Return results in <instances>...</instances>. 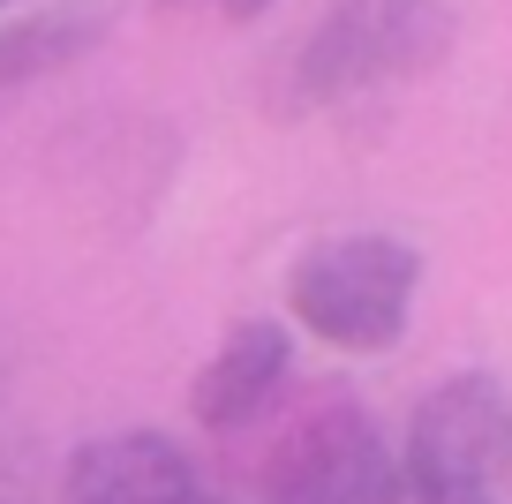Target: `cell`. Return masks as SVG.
Listing matches in <instances>:
<instances>
[{
    "mask_svg": "<svg viewBox=\"0 0 512 504\" xmlns=\"http://www.w3.org/2000/svg\"><path fill=\"white\" fill-rule=\"evenodd\" d=\"M460 46V16L452 0H339L332 16L294 46L287 68V113L309 106H347V98L415 83L452 61Z\"/></svg>",
    "mask_w": 512,
    "mask_h": 504,
    "instance_id": "6da1fadb",
    "label": "cell"
},
{
    "mask_svg": "<svg viewBox=\"0 0 512 504\" xmlns=\"http://www.w3.org/2000/svg\"><path fill=\"white\" fill-rule=\"evenodd\" d=\"M415 294H422V249L400 234H324L287 271V316L339 354L400 347Z\"/></svg>",
    "mask_w": 512,
    "mask_h": 504,
    "instance_id": "7a4b0ae2",
    "label": "cell"
},
{
    "mask_svg": "<svg viewBox=\"0 0 512 504\" xmlns=\"http://www.w3.org/2000/svg\"><path fill=\"white\" fill-rule=\"evenodd\" d=\"M505 474H512V392L490 369H460L437 392H422L400 452V489L497 497Z\"/></svg>",
    "mask_w": 512,
    "mask_h": 504,
    "instance_id": "3957f363",
    "label": "cell"
},
{
    "mask_svg": "<svg viewBox=\"0 0 512 504\" xmlns=\"http://www.w3.org/2000/svg\"><path fill=\"white\" fill-rule=\"evenodd\" d=\"M264 504H400V452L362 399H324L272 452Z\"/></svg>",
    "mask_w": 512,
    "mask_h": 504,
    "instance_id": "277c9868",
    "label": "cell"
},
{
    "mask_svg": "<svg viewBox=\"0 0 512 504\" xmlns=\"http://www.w3.org/2000/svg\"><path fill=\"white\" fill-rule=\"evenodd\" d=\"M196 459L166 429H113L68 452L61 504H196Z\"/></svg>",
    "mask_w": 512,
    "mask_h": 504,
    "instance_id": "5b68a950",
    "label": "cell"
},
{
    "mask_svg": "<svg viewBox=\"0 0 512 504\" xmlns=\"http://www.w3.org/2000/svg\"><path fill=\"white\" fill-rule=\"evenodd\" d=\"M287 369H294V331L279 324V316H241V324L219 339V354L196 369L189 414L204 429H241L279 399Z\"/></svg>",
    "mask_w": 512,
    "mask_h": 504,
    "instance_id": "8992f818",
    "label": "cell"
},
{
    "mask_svg": "<svg viewBox=\"0 0 512 504\" xmlns=\"http://www.w3.org/2000/svg\"><path fill=\"white\" fill-rule=\"evenodd\" d=\"M113 31V0H46L31 16L0 23V91H23V83H46L61 68L91 61Z\"/></svg>",
    "mask_w": 512,
    "mask_h": 504,
    "instance_id": "52a82bcc",
    "label": "cell"
},
{
    "mask_svg": "<svg viewBox=\"0 0 512 504\" xmlns=\"http://www.w3.org/2000/svg\"><path fill=\"white\" fill-rule=\"evenodd\" d=\"M211 8H219L226 23H264V16L279 8V0H211Z\"/></svg>",
    "mask_w": 512,
    "mask_h": 504,
    "instance_id": "ba28073f",
    "label": "cell"
},
{
    "mask_svg": "<svg viewBox=\"0 0 512 504\" xmlns=\"http://www.w3.org/2000/svg\"><path fill=\"white\" fill-rule=\"evenodd\" d=\"M400 504H497V497H430V489H400Z\"/></svg>",
    "mask_w": 512,
    "mask_h": 504,
    "instance_id": "9c48e42d",
    "label": "cell"
},
{
    "mask_svg": "<svg viewBox=\"0 0 512 504\" xmlns=\"http://www.w3.org/2000/svg\"><path fill=\"white\" fill-rule=\"evenodd\" d=\"M196 504H234V497H211V489H204V497H196Z\"/></svg>",
    "mask_w": 512,
    "mask_h": 504,
    "instance_id": "30bf717a",
    "label": "cell"
},
{
    "mask_svg": "<svg viewBox=\"0 0 512 504\" xmlns=\"http://www.w3.org/2000/svg\"><path fill=\"white\" fill-rule=\"evenodd\" d=\"M0 8H8V0H0Z\"/></svg>",
    "mask_w": 512,
    "mask_h": 504,
    "instance_id": "8fae6325",
    "label": "cell"
}]
</instances>
